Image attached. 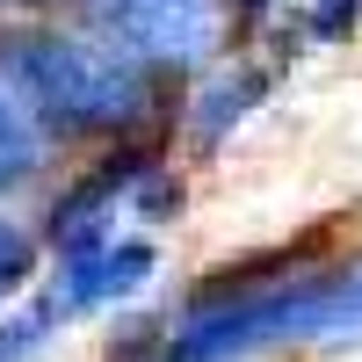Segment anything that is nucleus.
Returning a JSON list of instances; mask_svg holds the SVG:
<instances>
[{
    "mask_svg": "<svg viewBox=\"0 0 362 362\" xmlns=\"http://www.w3.org/2000/svg\"><path fill=\"white\" fill-rule=\"evenodd\" d=\"M0 80L15 87V102L37 116L44 131H124L145 109V80L131 58H116L109 44L58 37V29H8L0 37Z\"/></svg>",
    "mask_w": 362,
    "mask_h": 362,
    "instance_id": "obj_1",
    "label": "nucleus"
},
{
    "mask_svg": "<svg viewBox=\"0 0 362 362\" xmlns=\"http://www.w3.org/2000/svg\"><path fill=\"white\" fill-rule=\"evenodd\" d=\"M29 261H37V247H29V232H15V225H0V297H8V290H22V276H29Z\"/></svg>",
    "mask_w": 362,
    "mask_h": 362,
    "instance_id": "obj_6",
    "label": "nucleus"
},
{
    "mask_svg": "<svg viewBox=\"0 0 362 362\" xmlns=\"http://www.w3.org/2000/svg\"><path fill=\"white\" fill-rule=\"evenodd\" d=\"M0 8H22V0H0Z\"/></svg>",
    "mask_w": 362,
    "mask_h": 362,
    "instance_id": "obj_8",
    "label": "nucleus"
},
{
    "mask_svg": "<svg viewBox=\"0 0 362 362\" xmlns=\"http://www.w3.org/2000/svg\"><path fill=\"white\" fill-rule=\"evenodd\" d=\"M95 37L131 66H196L225 29V0H80Z\"/></svg>",
    "mask_w": 362,
    "mask_h": 362,
    "instance_id": "obj_2",
    "label": "nucleus"
},
{
    "mask_svg": "<svg viewBox=\"0 0 362 362\" xmlns=\"http://www.w3.org/2000/svg\"><path fill=\"white\" fill-rule=\"evenodd\" d=\"M145 276H153V247H145V239H109V247H87L66 276H58L51 305L58 312H87V305H109V297H131Z\"/></svg>",
    "mask_w": 362,
    "mask_h": 362,
    "instance_id": "obj_3",
    "label": "nucleus"
},
{
    "mask_svg": "<svg viewBox=\"0 0 362 362\" xmlns=\"http://www.w3.org/2000/svg\"><path fill=\"white\" fill-rule=\"evenodd\" d=\"M312 341L326 348H362V261L319 283V312H312Z\"/></svg>",
    "mask_w": 362,
    "mask_h": 362,
    "instance_id": "obj_5",
    "label": "nucleus"
},
{
    "mask_svg": "<svg viewBox=\"0 0 362 362\" xmlns=\"http://www.w3.org/2000/svg\"><path fill=\"white\" fill-rule=\"evenodd\" d=\"M355 15H362V0H319V37H341Z\"/></svg>",
    "mask_w": 362,
    "mask_h": 362,
    "instance_id": "obj_7",
    "label": "nucleus"
},
{
    "mask_svg": "<svg viewBox=\"0 0 362 362\" xmlns=\"http://www.w3.org/2000/svg\"><path fill=\"white\" fill-rule=\"evenodd\" d=\"M44 167V124L15 102V87L0 80V189H22Z\"/></svg>",
    "mask_w": 362,
    "mask_h": 362,
    "instance_id": "obj_4",
    "label": "nucleus"
}]
</instances>
